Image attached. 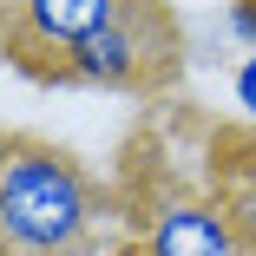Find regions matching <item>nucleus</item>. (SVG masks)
<instances>
[{
  "instance_id": "nucleus-1",
  "label": "nucleus",
  "mask_w": 256,
  "mask_h": 256,
  "mask_svg": "<svg viewBox=\"0 0 256 256\" xmlns=\"http://www.w3.org/2000/svg\"><path fill=\"white\" fill-rule=\"evenodd\" d=\"M98 184L46 138H0V256H92Z\"/></svg>"
},
{
  "instance_id": "nucleus-2",
  "label": "nucleus",
  "mask_w": 256,
  "mask_h": 256,
  "mask_svg": "<svg viewBox=\"0 0 256 256\" xmlns=\"http://www.w3.org/2000/svg\"><path fill=\"white\" fill-rule=\"evenodd\" d=\"M178 53H184V40H178L171 7L164 0H132L106 33H92L66 60V86H98V92L151 86V79H164L178 66Z\"/></svg>"
},
{
  "instance_id": "nucleus-3",
  "label": "nucleus",
  "mask_w": 256,
  "mask_h": 256,
  "mask_svg": "<svg viewBox=\"0 0 256 256\" xmlns=\"http://www.w3.org/2000/svg\"><path fill=\"white\" fill-rule=\"evenodd\" d=\"M132 0H7L0 46L33 79H66V60L92 33H106Z\"/></svg>"
},
{
  "instance_id": "nucleus-4",
  "label": "nucleus",
  "mask_w": 256,
  "mask_h": 256,
  "mask_svg": "<svg viewBox=\"0 0 256 256\" xmlns=\"http://www.w3.org/2000/svg\"><path fill=\"white\" fill-rule=\"evenodd\" d=\"M138 256H250V236L217 197H164L144 224Z\"/></svg>"
},
{
  "instance_id": "nucleus-5",
  "label": "nucleus",
  "mask_w": 256,
  "mask_h": 256,
  "mask_svg": "<svg viewBox=\"0 0 256 256\" xmlns=\"http://www.w3.org/2000/svg\"><path fill=\"white\" fill-rule=\"evenodd\" d=\"M224 204H230V217L243 224V236L256 243V151L230 171V197H224Z\"/></svg>"
},
{
  "instance_id": "nucleus-6",
  "label": "nucleus",
  "mask_w": 256,
  "mask_h": 256,
  "mask_svg": "<svg viewBox=\"0 0 256 256\" xmlns=\"http://www.w3.org/2000/svg\"><path fill=\"white\" fill-rule=\"evenodd\" d=\"M230 33L256 53V0H230Z\"/></svg>"
},
{
  "instance_id": "nucleus-7",
  "label": "nucleus",
  "mask_w": 256,
  "mask_h": 256,
  "mask_svg": "<svg viewBox=\"0 0 256 256\" xmlns=\"http://www.w3.org/2000/svg\"><path fill=\"white\" fill-rule=\"evenodd\" d=\"M230 86H236V106H243V112L256 118V53H250V60L236 66V79H230Z\"/></svg>"
},
{
  "instance_id": "nucleus-8",
  "label": "nucleus",
  "mask_w": 256,
  "mask_h": 256,
  "mask_svg": "<svg viewBox=\"0 0 256 256\" xmlns=\"http://www.w3.org/2000/svg\"><path fill=\"white\" fill-rule=\"evenodd\" d=\"M0 20H7V0H0Z\"/></svg>"
}]
</instances>
